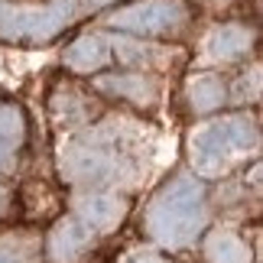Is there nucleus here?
Segmentation results:
<instances>
[{
  "label": "nucleus",
  "mask_w": 263,
  "mask_h": 263,
  "mask_svg": "<svg viewBox=\"0 0 263 263\" xmlns=\"http://www.w3.org/2000/svg\"><path fill=\"white\" fill-rule=\"evenodd\" d=\"M91 244V228L85 221H65V224L55 228L52 240H49V250L55 257H75L82 247Z\"/></svg>",
  "instance_id": "obj_3"
},
{
  "label": "nucleus",
  "mask_w": 263,
  "mask_h": 263,
  "mask_svg": "<svg viewBox=\"0 0 263 263\" xmlns=\"http://www.w3.org/2000/svg\"><path fill=\"white\" fill-rule=\"evenodd\" d=\"M208 254L215 263H247V250L237 237L231 234H215L208 244Z\"/></svg>",
  "instance_id": "obj_5"
},
{
  "label": "nucleus",
  "mask_w": 263,
  "mask_h": 263,
  "mask_svg": "<svg viewBox=\"0 0 263 263\" xmlns=\"http://www.w3.org/2000/svg\"><path fill=\"white\" fill-rule=\"evenodd\" d=\"M4 159H7V149H4V146H0V163H4Z\"/></svg>",
  "instance_id": "obj_11"
},
{
  "label": "nucleus",
  "mask_w": 263,
  "mask_h": 263,
  "mask_svg": "<svg viewBox=\"0 0 263 263\" xmlns=\"http://www.w3.org/2000/svg\"><path fill=\"white\" fill-rule=\"evenodd\" d=\"M20 134H23V120H20V114L13 107H0V137L16 140Z\"/></svg>",
  "instance_id": "obj_7"
},
{
  "label": "nucleus",
  "mask_w": 263,
  "mask_h": 263,
  "mask_svg": "<svg viewBox=\"0 0 263 263\" xmlns=\"http://www.w3.org/2000/svg\"><path fill=\"white\" fill-rule=\"evenodd\" d=\"M0 263H23V260H20V257H10V254H7V257H0Z\"/></svg>",
  "instance_id": "obj_8"
},
{
  "label": "nucleus",
  "mask_w": 263,
  "mask_h": 263,
  "mask_svg": "<svg viewBox=\"0 0 263 263\" xmlns=\"http://www.w3.org/2000/svg\"><path fill=\"white\" fill-rule=\"evenodd\" d=\"M104 88H114V91H124L127 98L134 101H149V95H153V85L143 82V78H110V82H101Z\"/></svg>",
  "instance_id": "obj_6"
},
{
  "label": "nucleus",
  "mask_w": 263,
  "mask_h": 263,
  "mask_svg": "<svg viewBox=\"0 0 263 263\" xmlns=\"http://www.w3.org/2000/svg\"><path fill=\"white\" fill-rule=\"evenodd\" d=\"M137 263H163V260H156V257H143V260H137Z\"/></svg>",
  "instance_id": "obj_9"
},
{
  "label": "nucleus",
  "mask_w": 263,
  "mask_h": 263,
  "mask_svg": "<svg viewBox=\"0 0 263 263\" xmlns=\"http://www.w3.org/2000/svg\"><path fill=\"white\" fill-rule=\"evenodd\" d=\"M4 201H7V192L0 189V211H4Z\"/></svg>",
  "instance_id": "obj_10"
},
{
  "label": "nucleus",
  "mask_w": 263,
  "mask_h": 263,
  "mask_svg": "<svg viewBox=\"0 0 263 263\" xmlns=\"http://www.w3.org/2000/svg\"><path fill=\"white\" fill-rule=\"evenodd\" d=\"M127 205L120 198H85L82 201V215H85V224L88 228H114L120 218H124Z\"/></svg>",
  "instance_id": "obj_4"
},
{
  "label": "nucleus",
  "mask_w": 263,
  "mask_h": 263,
  "mask_svg": "<svg viewBox=\"0 0 263 263\" xmlns=\"http://www.w3.org/2000/svg\"><path fill=\"white\" fill-rule=\"evenodd\" d=\"M201 221H205V205H201V189L189 179L173 182L163 195L156 198L153 211H149V224L153 234L163 244H189L198 234Z\"/></svg>",
  "instance_id": "obj_1"
},
{
  "label": "nucleus",
  "mask_w": 263,
  "mask_h": 263,
  "mask_svg": "<svg viewBox=\"0 0 263 263\" xmlns=\"http://www.w3.org/2000/svg\"><path fill=\"white\" fill-rule=\"evenodd\" d=\"M247 127L244 120H228V124L201 130L198 140H192V159H198V166L205 173H215L218 166H224L231 153L247 149Z\"/></svg>",
  "instance_id": "obj_2"
}]
</instances>
